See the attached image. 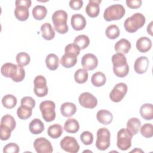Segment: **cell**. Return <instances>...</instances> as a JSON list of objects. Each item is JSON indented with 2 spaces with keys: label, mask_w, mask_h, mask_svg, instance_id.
Listing matches in <instances>:
<instances>
[{
  "label": "cell",
  "mask_w": 153,
  "mask_h": 153,
  "mask_svg": "<svg viewBox=\"0 0 153 153\" xmlns=\"http://www.w3.org/2000/svg\"><path fill=\"white\" fill-rule=\"evenodd\" d=\"M1 74L7 78H11L16 82H21L25 77V71L22 66L11 63L4 64L1 68Z\"/></svg>",
  "instance_id": "obj_1"
},
{
  "label": "cell",
  "mask_w": 153,
  "mask_h": 153,
  "mask_svg": "<svg viewBox=\"0 0 153 153\" xmlns=\"http://www.w3.org/2000/svg\"><path fill=\"white\" fill-rule=\"evenodd\" d=\"M113 71L114 74L120 78L127 75L129 72V66L126 56L121 53H116L112 56Z\"/></svg>",
  "instance_id": "obj_2"
},
{
  "label": "cell",
  "mask_w": 153,
  "mask_h": 153,
  "mask_svg": "<svg viewBox=\"0 0 153 153\" xmlns=\"http://www.w3.org/2000/svg\"><path fill=\"white\" fill-rule=\"evenodd\" d=\"M68 14L64 10L56 11L52 15V22L56 31L61 34L66 33L69 27L67 25Z\"/></svg>",
  "instance_id": "obj_3"
},
{
  "label": "cell",
  "mask_w": 153,
  "mask_h": 153,
  "mask_svg": "<svg viewBox=\"0 0 153 153\" xmlns=\"http://www.w3.org/2000/svg\"><path fill=\"white\" fill-rule=\"evenodd\" d=\"M145 21V17L142 14L136 13L125 20L124 26L127 32L134 33L144 26Z\"/></svg>",
  "instance_id": "obj_4"
},
{
  "label": "cell",
  "mask_w": 153,
  "mask_h": 153,
  "mask_svg": "<svg viewBox=\"0 0 153 153\" xmlns=\"http://www.w3.org/2000/svg\"><path fill=\"white\" fill-rule=\"evenodd\" d=\"M124 7L121 4H114L106 8L103 13V17L106 21L118 20L121 19L125 14Z\"/></svg>",
  "instance_id": "obj_5"
},
{
  "label": "cell",
  "mask_w": 153,
  "mask_h": 153,
  "mask_svg": "<svg viewBox=\"0 0 153 153\" xmlns=\"http://www.w3.org/2000/svg\"><path fill=\"white\" fill-rule=\"evenodd\" d=\"M133 134L127 128H121L117 133V147L122 150L126 151L131 146Z\"/></svg>",
  "instance_id": "obj_6"
},
{
  "label": "cell",
  "mask_w": 153,
  "mask_h": 153,
  "mask_svg": "<svg viewBox=\"0 0 153 153\" xmlns=\"http://www.w3.org/2000/svg\"><path fill=\"white\" fill-rule=\"evenodd\" d=\"M56 105L51 100H45L39 105V109L43 119L47 122L53 121L56 118Z\"/></svg>",
  "instance_id": "obj_7"
},
{
  "label": "cell",
  "mask_w": 153,
  "mask_h": 153,
  "mask_svg": "<svg viewBox=\"0 0 153 153\" xmlns=\"http://www.w3.org/2000/svg\"><path fill=\"white\" fill-rule=\"evenodd\" d=\"M110 132L106 128H100L97 131L96 148L101 151L107 149L110 146Z\"/></svg>",
  "instance_id": "obj_8"
},
{
  "label": "cell",
  "mask_w": 153,
  "mask_h": 153,
  "mask_svg": "<svg viewBox=\"0 0 153 153\" xmlns=\"http://www.w3.org/2000/svg\"><path fill=\"white\" fill-rule=\"evenodd\" d=\"M35 94L39 97L46 96L48 93V89L47 85V80L42 75L36 76L33 81Z\"/></svg>",
  "instance_id": "obj_9"
},
{
  "label": "cell",
  "mask_w": 153,
  "mask_h": 153,
  "mask_svg": "<svg viewBox=\"0 0 153 153\" xmlns=\"http://www.w3.org/2000/svg\"><path fill=\"white\" fill-rule=\"evenodd\" d=\"M127 92V85L123 82L117 84L111 91L109 97L114 102H121Z\"/></svg>",
  "instance_id": "obj_10"
},
{
  "label": "cell",
  "mask_w": 153,
  "mask_h": 153,
  "mask_svg": "<svg viewBox=\"0 0 153 153\" xmlns=\"http://www.w3.org/2000/svg\"><path fill=\"white\" fill-rule=\"evenodd\" d=\"M60 146L65 151L70 153H76L79 149V145L76 139L68 136L61 140Z\"/></svg>",
  "instance_id": "obj_11"
},
{
  "label": "cell",
  "mask_w": 153,
  "mask_h": 153,
  "mask_svg": "<svg viewBox=\"0 0 153 153\" xmlns=\"http://www.w3.org/2000/svg\"><path fill=\"white\" fill-rule=\"evenodd\" d=\"M33 147L38 153H51L53 147L50 142L45 137H39L35 140Z\"/></svg>",
  "instance_id": "obj_12"
},
{
  "label": "cell",
  "mask_w": 153,
  "mask_h": 153,
  "mask_svg": "<svg viewBox=\"0 0 153 153\" xmlns=\"http://www.w3.org/2000/svg\"><path fill=\"white\" fill-rule=\"evenodd\" d=\"M79 104L84 108L93 109L97 106V100L96 97L88 92L81 93L78 98Z\"/></svg>",
  "instance_id": "obj_13"
},
{
  "label": "cell",
  "mask_w": 153,
  "mask_h": 153,
  "mask_svg": "<svg viewBox=\"0 0 153 153\" xmlns=\"http://www.w3.org/2000/svg\"><path fill=\"white\" fill-rule=\"evenodd\" d=\"M81 65L84 69L87 71H92L97 66V58L93 54H86L84 55L81 59Z\"/></svg>",
  "instance_id": "obj_14"
},
{
  "label": "cell",
  "mask_w": 153,
  "mask_h": 153,
  "mask_svg": "<svg viewBox=\"0 0 153 153\" xmlns=\"http://www.w3.org/2000/svg\"><path fill=\"white\" fill-rule=\"evenodd\" d=\"M101 2V0H89L85 7V13L89 17L94 18L98 16L100 11L99 4Z\"/></svg>",
  "instance_id": "obj_15"
},
{
  "label": "cell",
  "mask_w": 153,
  "mask_h": 153,
  "mask_svg": "<svg viewBox=\"0 0 153 153\" xmlns=\"http://www.w3.org/2000/svg\"><path fill=\"white\" fill-rule=\"evenodd\" d=\"M86 23L85 18L80 14H75L71 17V24L75 30H81L84 29L86 26Z\"/></svg>",
  "instance_id": "obj_16"
},
{
  "label": "cell",
  "mask_w": 153,
  "mask_h": 153,
  "mask_svg": "<svg viewBox=\"0 0 153 153\" xmlns=\"http://www.w3.org/2000/svg\"><path fill=\"white\" fill-rule=\"evenodd\" d=\"M149 66V60L145 56L138 57L134 62V69L139 74H142L146 72Z\"/></svg>",
  "instance_id": "obj_17"
},
{
  "label": "cell",
  "mask_w": 153,
  "mask_h": 153,
  "mask_svg": "<svg viewBox=\"0 0 153 153\" xmlns=\"http://www.w3.org/2000/svg\"><path fill=\"white\" fill-rule=\"evenodd\" d=\"M136 47L139 51L141 53H146L151 49L152 47V41L149 38L142 36L137 40Z\"/></svg>",
  "instance_id": "obj_18"
},
{
  "label": "cell",
  "mask_w": 153,
  "mask_h": 153,
  "mask_svg": "<svg viewBox=\"0 0 153 153\" xmlns=\"http://www.w3.org/2000/svg\"><path fill=\"white\" fill-rule=\"evenodd\" d=\"M96 118L97 121L101 124L108 125L112 121L113 115L109 111L106 109H101L97 112Z\"/></svg>",
  "instance_id": "obj_19"
},
{
  "label": "cell",
  "mask_w": 153,
  "mask_h": 153,
  "mask_svg": "<svg viewBox=\"0 0 153 153\" xmlns=\"http://www.w3.org/2000/svg\"><path fill=\"white\" fill-rule=\"evenodd\" d=\"M131 47V43L127 39L123 38L115 43L114 48L117 53L124 54L128 53Z\"/></svg>",
  "instance_id": "obj_20"
},
{
  "label": "cell",
  "mask_w": 153,
  "mask_h": 153,
  "mask_svg": "<svg viewBox=\"0 0 153 153\" xmlns=\"http://www.w3.org/2000/svg\"><path fill=\"white\" fill-rule=\"evenodd\" d=\"M76 111V105L71 102L63 103L60 106V112L63 116L71 117L74 115Z\"/></svg>",
  "instance_id": "obj_21"
},
{
  "label": "cell",
  "mask_w": 153,
  "mask_h": 153,
  "mask_svg": "<svg viewBox=\"0 0 153 153\" xmlns=\"http://www.w3.org/2000/svg\"><path fill=\"white\" fill-rule=\"evenodd\" d=\"M42 36L46 40H51L55 36V32L49 23H45L41 26Z\"/></svg>",
  "instance_id": "obj_22"
},
{
  "label": "cell",
  "mask_w": 153,
  "mask_h": 153,
  "mask_svg": "<svg viewBox=\"0 0 153 153\" xmlns=\"http://www.w3.org/2000/svg\"><path fill=\"white\" fill-rule=\"evenodd\" d=\"M29 128L32 134H38L44 131V126L43 123L39 119L35 118L29 123Z\"/></svg>",
  "instance_id": "obj_23"
},
{
  "label": "cell",
  "mask_w": 153,
  "mask_h": 153,
  "mask_svg": "<svg viewBox=\"0 0 153 153\" xmlns=\"http://www.w3.org/2000/svg\"><path fill=\"white\" fill-rule=\"evenodd\" d=\"M141 117L146 120H151L153 118V106L151 103H145L140 108Z\"/></svg>",
  "instance_id": "obj_24"
},
{
  "label": "cell",
  "mask_w": 153,
  "mask_h": 153,
  "mask_svg": "<svg viewBox=\"0 0 153 153\" xmlns=\"http://www.w3.org/2000/svg\"><path fill=\"white\" fill-rule=\"evenodd\" d=\"M141 122L137 118H131L127 123V129L133 135L136 134L140 128Z\"/></svg>",
  "instance_id": "obj_25"
},
{
  "label": "cell",
  "mask_w": 153,
  "mask_h": 153,
  "mask_svg": "<svg viewBox=\"0 0 153 153\" xmlns=\"http://www.w3.org/2000/svg\"><path fill=\"white\" fill-rule=\"evenodd\" d=\"M79 123L75 118H69L65 123L64 129L69 133H75L79 130Z\"/></svg>",
  "instance_id": "obj_26"
},
{
  "label": "cell",
  "mask_w": 153,
  "mask_h": 153,
  "mask_svg": "<svg viewBox=\"0 0 153 153\" xmlns=\"http://www.w3.org/2000/svg\"><path fill=\"white\" fill-rule=\"evenodd\" d=\"M45 64L48 69L51 71L57 69L59 65V59L57 55L53 53L49 54L45 59Z\"/></svg>",
  "instance_id": "obj_27"
},
{
  "label": "cell",
  "mask_w": 153,
  "mask_h": 153,
  "mask_svg": "<svg viewBox=\"0 0 153 153\" xmlns=\"http://www.w3.org/2000/svg\"><path fill=\"white\" fill-rule=\"evenodd\" d=\"M14 15L20 21H26L29 16L28 8L23 6H16L14 10Z\"/></svg>",
  "instance_id": "obj_28"
},
{
  "label": "cell",
  "mask_w": 153,
  "mask_h": 153,
  "mask_svg": "<svg viewBox=\"0 0 153 153\" xmlns=\"http://www.w3.org/2000/svg\"><path fill=\"white\" fill-rule=\"evenodd\" d=\"M60 62L63 67L66 68H70L76 65L77 62V57L73 55L65 54L61 57Z\"/></svg>",
  "instance_id": "obj_29"
},
{
  "label": "cell",
  "mask_w": 153,
  "mask_h": 153,
  "mask_svg": "<svg viewBox=\"0 0 153 153\" xmlns=\"http://www.w3.org/2000/svg\"><path fill=\"white\" fill-rule=\"evenodd\" d=\"M106 81V78L105 75L100 71L96 72L93 74L91 78V82L92 84L97 87L103 86L105 84Z\"/></svg>",
  "instance_id": "obj_30"
},
{
  "label": "cell",
  "mask_w": 153,
  "mask_h": 153,
  "mask_svg": "<svg viewBox=\"0 0 153 153\" xmlns=\"http://www.w3.org/2000/svg\"><path fill=\"white\" fill-rule=\"evenodd\" d=\"M63 131V128L61 125L59 124H54L48 128L47 133L50 137L53 139H57L62 135Z\"/></svg>",
  "instance_id": "obj_31"
},
{
  "label": "cell",
  "mask_w": 153,
  "mask_h": 153,
  "mask_svg": "<svg viewBox=\"0 0 153 153\" xmlns=\"http://www.w3.org/2000/svg\"><path fill=\"white\" fill-rule=\"evenodd\" d=\"M33 18L36 20H41L44 19L47 13V10L43 5H36L32 11Z\"/></svg>",
  "instance_id": "obj_32"
},
{
  "label": "cell",
  "mask_w": 153,
  "mask_h": 153,
  "mask_svg": "<svg viewBox=\"0 0 153 153\" xmlns=\"http://www.w3.org/2000/svg\"><path fill=\"white\" fill-rule=\"evenodd\" d=\"M2 103L5 108L12 109L17 104V99L13 94H7L2 97Z\"/></svg>",
  "instance_id": "obj_33"
},
{
  "label": "cell",
  "mask_w": 153,
  "mask_h": 153,
  "mask_svg": "<svg viewBox=\"0 0 153 153\" xmlns=\"http://www.w3.org/2000/svg\"><path fill=\"white\" fill-rule=\"evenodd\" d=\"M32 109L24 105L19 106L17 110L18 117L21 120H26L31 117L32 114Z\"/></svg>",
  "instance_id": "obj_34"
},
{
  "label": "cell",
  "mask_w": 153,
  "mask_h": 153,
  "mask_svg": "<svg viewBox=\"0 0 153 153\" xmlns=\"http://www.w3.org/2000/svg\"><path fill=\"white\" fill-rule=\"evenodd\" d=\"M106 36L110 39H115L120 34L119 27L116 25H111L107 27L105 31Z\"/></svg>",
  "instance_id": "obj_35"
},
{
  "label": "cell",
  "mask_w": 153,
  "mask_h": 153,
  "mask_svg": "<svg viewBox=\"0 0 153 153\" xmlns=\"http://www.w3.org/2000/svg\"><path fill=\"white\" fill-rule=\"evenodd\" d=\"M88 77V74L87 70L84 69H79L75 72L74 79L75 81L78 84L85 83Z\"/></svg>",
  "instance_id": "obj_36"
},
{
  "label": "cell",
  "mask_w": 153,
  "mask_h": 153,
  "mask_svg": "<svg viewBox=\"0 0 153 153\" xmlns=\"http://www.w3.org/2000/svg\"><path fill=\"white\" fill-rule=\"evenodd\" d=\"M74 43L76 44L80 48V49L83 50L89 45L90 39L85 35H79L75 38Z\"/></svg>",
  "instance_id": "obj_37"
},
{
  "label": "cell",
  "mask_w": 153,
  "mask_h": 153,
  "mask_svg": "<svg viewBox=\"0 0 153 153\" xmlns=\"http://www.w3.org/2000/svg\"><path fill=\"white\" fill-rule=\"evenodd\" d=\"M1 124L10 128L12 131H13L16 128V122L13 116L9 114H6L2 117L1 120Z\"/></svg>",
  "instance_id": "obj_38"
},
{
  "label": "cell",
  "mask_w": 153,
  "mask_h": 153,
  "mask_svg": "<svg viewBox=\"0 0 153 153\" xmlns=\"http://www.w3.org/2000/svg\"><path fill=\"white\" fill-rule=\"evenodd\" d=\"M30 60L29 55L25 52H20L16 56V62L19 65L25 66L27 65Z\"/></svg>",
  "instance_id": "obj_39"
},
{
  "label": "cell",
  "mask_w": 153,
  "mask_h": 153,
  "mask_svg": "<svg viewBox=\"0 0 153 153\" xmlns=\"http://www.w3.org/2000/svg\"><path fill=\"white\" fill-rule=\"evenodd\" d=\"M80 48L75 44H68L65 48V54L68 55H73L78 56L80 53Z\"/></svg>",
  "instance_id": "obj_40"
},
{
  "label": "cell",
  "mask_w": 153,
  "mask_h": 153,
  "mask_svg": "<svg viewBox=\"0 0 153 153\" xmlns=\"http://www.w3.org/2000/svg\"><path fill=\"white\" fill-rule=\"evenodd\" d=\"M141 134L146 137L150 138L153 136V126L150 123H146L143 124L140 128Z\"/></svg>",
  "instance_id": "obj_41"
},
{
  "label": "cell",
  "mask_w": 153,
  "mask_h": 153,
  "mask_svg": "<svg viewBox=\"0 0 153 153\" xmlns=\"http://www.w3.org/2000/svg\"><path fill=\"white\" fill-rule=\"evenodd\" d=\"M80 139L84 145H90L93 142V135L91 132L85 131L81 134Z\"/></svg>",
  "instance_id": "obj_42"
},
{
  "label": "cell",
  "mask_w": 153,
  "mask_h": 153,
  "mask_svg": "<svg viewBox=\"0 0 153 153\" xmlns=\"http://www.w3.org/2000/svg\"><path fill=\"white\" fill-rule=\"evenodd\" d=\"M11 131L12 130L2 125V124H1L0 125V136H1V139L2 140H8L10 136H11Z\"/></svg>",
  "instance_id": "obj_43"
},
{
  "label": "cell",
  "mask_w": 153,
  "mask_h": 153,
  "mask_svg": "<svg viewBox=\"0 0 153 153\" xmlns=\"http://www.w3.org/2000/svg\"><path fill=\"white\" fill-rule=\"evenodd\" d=\"M20 151L19 146L15 143H9L6 145L3 149V152L8 153H17Z\"/></svg>",
  "instance_id": "obj_44"
},
{
  "label": "cell",
  "mask_w": 153,
  "mask_h": 153,
  "mask_svg": "<svg viewBox=\"0 0 153 153\" xmlns=\"http://www.w3.org/2000/svg\"><path fill=\"white\" fill-rule=\"evenodd\" d=\"M20 103H21V105L26 106L32 109H33L35 106V104H36L35 100L32 97H29V96H26L23 97L21 99Z\"/></svg>",
  "instance_id": "obj_45"
},
{
  "label": "cell",
  "mask_w": 153,
  "mask_h": 153,
  "mask_svg": "<svg viewBox=\"0 0 153 153\" xmlns=\"http://www.w3.org/2000/svg\"><path fill=\"white\" fill-rule=\"evenodd\" d=\"M126 2L127 6L132 9L139 8L142 5L141 0H127Z\"/></svg>",
  "instance_id": "obj_46"
},
{
  "label": "cell",
  "mask_w": 153,
  "mask_h": 153,
  "mask_svg": "<svg viewBox=\"0 0 153 153\" xmlns=\"http://www.w3.org/2000/svg\"><path fill=\"white\" fill-rule=\"evenodd\" d=\"M69 7L74 10H78L82 8L83 1L82 0H71L69 1Z\"/></svg>",
  "instance_id": "obj_47"
},
{
  "label": "cell",
  "mask_w": 153,
  "mask_h": 153,
  "mask_svg": "<svg viewBox=\"0 0 153 153\" xmlns=\"http://www.w3.org/2000/svg\"><path fill=\"white\" fill-rule=\"evenodd\" d=\"M16 6H23L27 8H29L31 6L32 2L30 0H17L15 2Z\"/></svg>",
  "instance_id": "obj_48"
},
{
  "label": "cell",
  "mask_w": 153,
  "mask_h": 153,
  "mask_svg": "<svg viewBox=\"0 0 153 153\" xmlns=\"http://www.w3.org/2000/svg\"><path fill=\"white\" fill-rule=\"evenodd\" d=\"M152 23L153 22H151L149 25H148L147 26V32H148V33H149L151 36L153 35L152 34Z\"/></svg>",
  "instance_id": "obj_49"
}]
</instances>
